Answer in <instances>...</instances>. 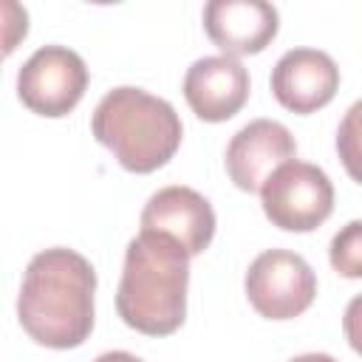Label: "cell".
<instances>
[{
	"label": "cell",
	"instance_id": "4fadbf2b",
	"mask_svg": "<svg viewBox=\"0 0 362 362\" xmlns=\"http://www.w3.org/2000/svg\"><path fill=\"white\" fill-rule=\"evenodd\" d=\"M337 153H339V161L345 167V173L362 184V99L354 102L342 122H339V130H337Z\"/></svg>",
	"mask_w": 362,
	"mask_h": 362
},
{
	"label": "cell",
	"instance_id": "7a4b0ae2",
	"mask_svg": "<svg viewBox=\"0 0 362 362\" xmlns=\"http://www.w3.org/2000/svg\"><path fill=\"white\" fill-rule=\"evenodd\" d=\"M189 288L187 249L158 232H139L124 249L116 311L147 337H170L184 325Z\"/></svg>",
	"mask_w": 362,
	"mask_h": 362
},
{
	"label": "cell",
	"instance_id": "3957f363",
	"mask_svg": "<svg viewBox=\"0 0 362 362\" xmlns=\"http://www.w3.org/2000/svg\"><path fill=\"white\" fill-rule=\"evenodd\" d=\"M90 133L124 170L144 175L175 156L184 127L167 99L122 85L99 99L90 116Z\"/></svg>",
	"mask_w": 362,
	"mask_h": 362
},
{
	"label": "cell",
	"instance_id": "8992f818",
	"mask_svg": "<svg viewBox=\"0 0 362 362\" xmlns=\"http://www.w3.org/2000/svg\"><path fill=\"white\" fill-rule=\"evenodd\" d=\"M88 68L85 59L65 45H42L37 48L17 74V96L20 102L48 119L68 116L85 96Z\"/></svg>",
	"mask_w": 362,
	"mask_h": 362
},
{
	"label": "cell",
	"instance_id": "8fae6325",
	"mask_svg": "<svg viewBox=\"0 0 362 362\" xmlns=\"http://www.w3.org/2000/svg\"><path fill=\"white\" fill-rule=\"evenodd\" d=\"M184 99L198 119L226 122L249 99V71L235 57H201L187 68Z\"/></svg>",
	"mask_w": 362,
	"mask_h": 362
},
{
	"label": "cell",
	"instance_id": "7c38bea8",
	"mask_svg": "<svg viewBox=\"0 0 362 362\" xmlns=\"http://www.w3.org/2000/svg\"><path fill=\"white\" fill-rule=\"evenodd\" d=\"M328 260H331V269L339 277H348V280H359L362 277V218L345 223L331 238Z\"/></svg>",
	"mask_w": 362,
	"mask_h": 362
},
{
	"label": "cell",
	"instance_id": "2e32d148",
	"mask_svg": "<svg viewBox=\"0 0 362 362\" xmlns=\"http://www.w3.org/2000/svg\"><path fill=\"white\" fill-rule=\"evenodd\" d=\"M288 362H337V359L328 356V354H300V356H294Z\"/></svg>",
	"mask_w": 362,
	"mask_h": 362
},
{
	"label": "cell",
	"instance_id": "277c9868",
	"mask_svg": "<svg viewBox=\"0 0 362 362\" xmlns=\"http://www.w3.org/2000/svg\"><path fill=\"white\" fill-rule=\"evenodd\" d=\"M260 204L272 226L283 232H311L334 212V184L317 164L291 158L266 178Z\"/></svg>",
	"mask_w": 362,
	"mask_h": 362
},
{
	"label": "cell",
	"instance_id": "5b68a950",
	"mask_svg": "<svg viewBox=\"0 0 362 362\" xmlns=\"http://www.w3.org/2000/svg\"><path fill=\"white\" fill-rule=\"evenodd\" d=\"M252 308L266 320H294L317 297V274L303 255L288 249L260 252L243 277Z\"/></svg>",
	"mask_w": 362,
	"mask_h": 362
},
{
	"label": "cell",
	"instance_id": "9a60e30c",
	"mask_svg": "<svg viewBox=\"0 0 362 362\" xmlns=\"http://www.w3.org/2000/svg\"><path fill=\"white\" fill-rule=\"evenodd\" d=\"M93 362H144V359L136 356V354H130V351H105Z\"/></svg>",
	"mask_w": 362,
	"mask_h": 362
},
{
	"label": "cell",
	"instance_id": "ba28073f",
	"mask_svg": "<svg viewBox=\"0 0 362 362\" xmlns=\"http://www.w3.org/2000/svg\"><path fill=\"white\" fill-rule=\"evenodd\" d=\"M141 232H158L178 240L189 257L201 255L215 235V209L192 187H164L141 209Z\"/></svg>",
	"mask_w": 362,
	"mask_h": 362
},
{
	"label": "cell",
	"instance_id": "6da1fadb",
	"mask_svg": "<svg viewBox=\"0 0 362 362\" xmlns=\"http://www.w3.org/2000/svg\"><path fill=\"white\" fill-rule=\"evenodd\" d=\"M96 272L74 249L54 246L37 252L23 274L17 320L23 331L45 348H79L93 331Z\"/></svg>",
	"mask_w": 362,
	"mask_h": 362
},
{
	"label": "cell",
	"instance_id": "9c48e42d",
	"mask_svg": "<svg viewBox=\"0 0 362 362\" xmlns=\"http://www.w3.org/2000/svg\"><path fill=\"white\" fill-rule=\"evenodd\" d=\"M339 90L337 62L317 48L286 51L272 71V93L291 113H314L325 107Z\"/></svg>",
	"mask_w": 362,
	"mask_h": 362
},
{
	"label": "cell",
	"instance_id": "30bf717a",
	"mask_svg": "<svg viewBox=\"0 0 362 362\" xmlns=\"http://www.w3.org/2000/svg\"><path fill=\"white\" fill-rule=\"evenodd\" d=\"M280 28V14L263 0H209L204 6V31L223 57L260 54Z\"/></svg>",
	"mask_w": 362,
	"mask_h": 362
},
{
	"label": "cell",
	"instance_id": "5bb4252c",
	"mask_svg": "<svg viewBox=\"0 0 362 362\" xmlns=\"http://www.w3.org/2000/svg\"><path fill=\"white\" fill-rule=\"evenodd\" d=\"M342 334L348 339V345L362 356V294H356L342 314Z\"/></svg>",
	"mask_w": 362,
	"mask_h": 362
},
{
	"label": "cell",
	"instance_id": "52a82bcc",
	"mask_svg": "<svg viewBox=\"0 0 362 362\" xmlns=\"http://www.w3.org/2000/svg\"><path fill=\"white\" fill-rule=\"evenodd\" d=\"M291 158H297V141L291 130L274 119H255L232 136L223 161L238 189L260 192L266 178Z\"/></svg>",
	"mask_w": 362,
	"mask_h": 362
}]
</instances>
